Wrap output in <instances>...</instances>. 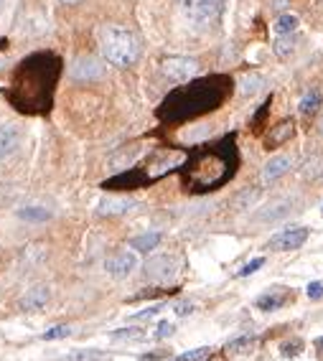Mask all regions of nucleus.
Instances as JSON below:
<instances>
[{
	"label": "nucleus",
	"instance_id": "1",
	"mask_svg": "<svg viewBox=\"0 0 323 361\" xmlns=\"http://www.w3.org/2000/svg\"><path fill=\"white\" fill-rule=\"evenodd\" d=\"M100 46H102L104 59L115 66H130L140 56V44L127 28L120 26H104L100 33Z\"/></svg>",
	"mask_w": 323,
	"mask_h": 361
},
{
	"label": "nucleus",
	"instance_id": "2",
	"mask_svg": "<svg viewBox=\"0 0 323 361\" xmlns=\"http://www.w3.org/2000/svg\"><path fill=\"white\" fill-rule=\"evenodd\" d=\"M227 0H181L183 16L194 26H209L221 16Z\"/></svg>",
	"mask_w": 323,
	"mask_h": 361
},
{
	"label": "nucleus",
	"instance_id": "3",
	"mask_svg": "<svg viewBox=\"0 0 323 361\" xmlns=\"http://www.w3.org/2000/svg\"><path fill=\"white\" fill-rule=\"evenodd\" d=\"M178 272V259L174 254H156L145 262V277L153 283H168Z\"/></svg>",
	"mask_w": 323,
	"mask_h": 361
},
{
	"label": "nucleus",
	"instance_id": "4",
	"mask_svg": "<svg viewBox=\"0 0 323 361\" xmlns=\"http://www.w3.org/2000/svg\"><path fill=\"white\" fill-rule=\"evenodd\" d=\"M163 71L174 82H189L191 77H196L199 64L194 59H189V56H168L163 62Z\"/></svg>",
	"mask_w": 323,
	"mask_h": 361
},
{
	"label": "nucleus",
	"instance_id": "5",
	"mask_svg": "<svg viewBox=\"0 0 323 361\" xmlns=\"http://www.w3.org/2000/svg\"><path fill=\"white\" fill-rule=\"evenodd\" d=\"M308 232L306 227H293V229H285V232H280V234H275L273 239L268 242L270 250L275 252H290V250H298V247H303L308 239Z\"/></svg>",
	"mask_w": 323,
	"mask_h": 361
},
{
	"label": "nucleus",
	"instance_id": "6",
	"mask_svg": "<svg viewBox=\"0 0 323 361\" xmlns=\"http://www.w3.org/2000/svg\"><path fill=\"white\" fill-rule=\"evenodd\" d=\"M135 267H138V254L135 252H115L112 257H107V262H104V270L110 272L112 277H127L135 272Z\"/></svg>",
	"mask_w": 323,
	"mask_h": 361
},
{
	"label": "nucleus",
	"instance_id": "7",
	"mask_svg": "<svg viewBox=\"0 0 323 361\" xmlns=\"http://www.w3.org/2000/svg\"><path fill=\"white\" fill-rule=\"evenodd\" d=\"M104 74V66L97 59H92V56H82V59H77L74 62V66H71V77L74 79H100Z\"/></svg>",
	"mask_w": 323,
	"mask_h": 361
},
{
	"label": "nucleus",
	"instance_id": "8",
	"mask_svg": "<svg viewBox=\"0 0 323 361\" xmlns=\"http://www.w3.org/2000/svg\"><path fill=\"white\" fill-rule=\"evenodd\" d=\"M288 171H290V158L275 156L265 163V168H262V173H260V180L268 186V183H275V180L280 178V176H285Z\"/></svg>",
	"mask_w": 323,
	"mask_h": 361
},
{
	"label": "nucleus",
	"instance_id": "9",
	"mask_svg": "<svg viewBox=\"0 0 323 361\" xmlns=\"http://www.w3.org/2000/svg\"><path fill=\"white\" fill-rule=\"evenodd\" d=\"M21 145V135H18L16 127L10 125H0V160L10 158Z\"/></svg>",
	"mask_w": 323,
	"mask_h": 361
},
{
	"label": "nucleus",
	"instance_id": "10",
	"mask_svg": "<svg viewBox=\"0 0 323 361\" xmlns=\"http://www.w3.org/2000/svg\"><path fill=\"white\" fill-rule=\"evenodd\" d=\"M46 303H48V288L36 285V288H31V290L24 295L21 308H24V311H39V308H44Z\"/></svg>",
	"mask_w": 323,
	"mask_h": 361
},
{
	"label": "nucleus",
	"instance_id": "11",
	"mask_svg": "<svg viewBox=\"0 0 323 361\" xmlns=\"http://www.w3.org/2000/svg\"><path fill=\"white\" fill-rule=\"evenodd\" d=\"M288 298H290V293L285 290V288H275V290H270L257 298V308L260 311H277Z\"/></svg>",
	"mask_w": 323,
	"mask_h": 361
},
{
	"label": "nucleus",
	"instance_id": "12",
	"mask_svg": "<svg viewBox=\"0 0 323 361\" xmlns=\"http://www.w3.org/2000/svg\"><path fill=\"white\" fill-rule=\"evenodd\" d=\"M265 84V77H262L260 71H252V74H245V77L239 79V95L242 97H252L257 95Z\"/></svg>",
	"mask_w": 323,
	"mask_h": 361
},
{
	"label": "nucleus",
	"instance_id": "13",
	"mask_svg": "<svg viewBox=\"0 0 323 361\" xmlns=\"http://www.w3.org/2000/svg\"><path fill=\"white\" fill-rule=\"evenodd\" d=\"M130 209H133V201H127V198H104L100 204V214H104V216H118Z\"/></svg>",
	"mask_w": 323,
	"mask_h": 361
},
{
	"label": "nucleus",
	"instance_id": "14",
	"mask_svg": "<svg viewBox=\"0 0 323 361\" xmlns=\"http://www.w3.org/2000/svg\"><path fill=\"white\" fill-rule=\"evenodd\" d=\"M298 16H293V13H283V16H277V21L273 24V31L275 36H290V33L298 31Z\"/></svg>",
	"mask_w": 323,
	"mask_h": 361
},
{
	"label": "nucleus",
	"instance_id": "15",
	"mask_svg": "<svg viewBox=\"0 0 323 361\" xmlns=\"http://www.w3.org/2000/svg\"><path fill=\"white\" fill-rule=\"evenodd\" d=\"M160 239H163L160 232H148V234H140V237H135V239H130V247L138 252H150L160 244Z\"/></svg>",
	"mask_w": 323,
	"mask_h": 361
},
{
	"label": "nucleus",
	"instance_id": "16",
	"mask_svg": "<svg viewBox=\"0 0 323 361\" xmlns=\"http://www.w3.org/2000/svg\"><path fill=\"white\" fill-rule=\"evenodd\" d=\"M18 216L26 221H46L51 219V212H46L44 206H26V209L18 212Z\"/></svg>",
	"mask_w": 323,
	"mask_h": 361
},
{
	"label": "nucleus",
	"instance_id": "17",
	"mask_svg": "<svg viewBox=\"0 0 323 361\" xmlns=\"http://www.w3.org/2000/svg\"><path fill=\"white\" fill-rule=\"evenodd\" d=\"M104 359H107V353L97 351V349H82V351L66 356V361H104Z\"/></svg>",
	"mask_w": 323,
	"mask_h": 361
},
{
	"label": "nucleus",
	"instance_id": "18",
	"mask_svg": "<svg viewBox=\"0 0 323 361\" xmlns=\"http://www.w3.org/2000/svg\"><path fill=\"white\" fill-rule=\"evenodd\" d=\"M318 104H321V92H308L303 100H300V112L303 115H313L315 110H318Z\"/></svg>",
	"mask_w": 323,
	"mask_h": 361
},
{
	"label": "nucleus",
	"instance_id": "19",
	"mask_svg": "<svg viewBox=\"0 0 323 361\" xmlns=\"http://www.w3.org/2000/svg\"><path fill=\"white\" fill-rule=\"evenodd\" d=\"M212 359V349L209 346H201V349H194V351L181 353L176 361H209Z\"/></svg>",
	"mask_w": 323,
	"mask_h": 361
},
{
	"label": "nucleus",
	"instance_id": "20",
	"mask_svg": "<svg viewBox=\"0 0 323 361\" xmlns=\"http://www.w3.org/2000/svg\"><path fill=\"white\" fill-rule=\"evenodd\" d=\"M290 135H293V122H283V127H277L275 133H273V135L268 138V145H270V148H275L277 142L288 140Z\"/></svg>",
	"mask_w": 323,
	"mask_h": 361
},
{
	"label": "nucleus",
	"instance_id": "21",
	"mask_svg": "<svg viewBox=\"0 0 323 361\" xmlns=\"http://www.w3.org/2000/svg\"><path fill=\"white\" fill-rule=\"evenodd\" d=\"M112 338H115V341H140V338H145V331L142 328H120L112 333Z\"/></svg>",
	"mask_w": 323,
	"mask_h": 361
},
{
	"label": "nucleus",
	"instance_id": "22",
	"mask_svg": "<svg viewBox=\"0 0 323 361\" xmlns=\"http://www.w3.org/2000/svg\"><path fill=\"white\" fill-rule=\"evenodd\" d=\"M293 48H295V41H293V36H277V41H275V51H277V56H288V54H293Z\"/></svg>",
	"mask_w": 323,
	"mask_h": 361
},
{
	"label": "nucleus",
	"instance_id": "23",
	"mask_svg": "<svg viewBox=\"0 0 323 361\" xmlns=\"http://www.w3.org/2000/svg\"><path fill=\"white\" fill-rule=\"evenodd\" d=\"M66 336H71L69 326H54L51 331L44 333V341H56V338H66Z\"/></svg>",
	"mask_w": 323,
	"mask_h": 361
},
{
	"label": "nucleus",
	"instance_id": "24",
	"mask_svg": "<svg viewBox=\"0 0 323 361\" xmlns=\"http://www.w3.org/2000/svg\"><path fill=\"white\" fill-rule=\"evenodd\" d=\"M262 265H265V257H257V259H252V262H247V265L242 267V270H239V272H237V275H239V277L252 275V272H257V270H260Z\"/></svg>",
	"mask_w": 323,
	"mask_h": 361
},
{
	"label": "nucleus",
	"instance_id": "25",
	"mask_svg": "<svg viewBox=\"0 0 323 361\" xmlns=\"http://www.w3.org/2000/svg\"><path fill=\"white\" fill-rule=\"evenodd\" d=\"M174 331H176V326H174V323H168V321L158 323L156 338H168V336H174Z\"/></svg>",
	"mask_w": 323,
	"mask_h": 361
},
{
	"label": "nucleus",
	"instance_id": "26",
	"mask_svg": "<svg viewBox=\"0 0 323 361\" xmlns=\"http://www.w3.org/2000/svg\"><path fill=\"white\" fill-rule=\"evenodd\" d=\"M252 341H255V336H242V338H237V341L227 344V351H239V349H245V346H250Z\"/></svg>",
	"mask_w": 323,
	"mask_h": 361
},
{
	"label": "nucleus",
	"instance_id": "27",
	"mask_svg": "<svg viewBox=\"0 0 323 361\" xmlns=\"http://www.w3.org/2000/svg\"><path fill=\"white\" fill-rule=\"evenodd\" d=\"M306 293H308V298L311 300H321L323 298V283H311Z\"/></svg>",
	"mask_w": 323,
	"mask_h": 361
},
{
	"label": "nucleus",
	"instance_id": "28",
	"mask_svg": "<svg viewBox=\"0 0 323 361\" xmlns=\"http://www.w3.org/2000/svg\"><path fill=\"white\" fill-rule=\"evenodd\" d=\"M295 353H300V344H298V341H293V344H285L283 346V356H295Z\"/></svg>",
	"mask_w": 323,
	"mask_h": 361
},
{
	"label": "nucleus",
	"instance_id": "29",
	"mask_svg": "<svg viewBox=\"0 0 323 361\" xmlns=\"http://www.w3.org/2000/svg\"><path fill=\"white\" fill-rule=\"evenodd\" d=\"M158 311H160V308H148V311H140V313H135L133 318H135V321H140V318H153Z\"/></svg>",
	"mask_w": 323,
	"mask_h": 361
},
{
	"label": "nucleus",
	"instance_id": "30",
	"mask_svg": "<svg viewBox=\"0 0 323 361\" xmlns=\"http://www.w3.org/2000/svg\"><path fill=\"white\" fill-rule=\"evenodd\" d=\"M176 313L189 315V313H194V306H191V303H178V306H176Z\"/></svg>",
	"mask_w": 323,
	"mask_h": 361
},
{
	"label": "nucleus",
	"instance_id": "31",
	"mask_svg": "<svg viewBox=\"0 0 323 361\" xmlns=\"http://www.w3.org/2000/svg\"><path fill=\"white\" fill-rule=\"evenodd\" d=\"M62 3H66V6H77V3H82V0H62Z\"/></svg>",
	"mask_w": 323,
	"mask_h": 361
},
{
	"label": "nucleus",
	"instance_id": "32",
	"mask_svg": "<svg viewBox=\"0 0 323 361\" xmlns=\"http://www.w3.org/2000/svg\"><path fill=\"white\" fill-rule=\"evenodd\" d=\"M3 8H6V0H0V13H3Z\"/></svg>",
	"mask_w": 323,
	"mask_h": 361
},
{
	"label": "nucleus",
	"instance_id": "33",
	"mask_svg": "<svg viewBox=\"0 0 323 361\" xmlns=\"http://www.w3.org/2000/svg\"><path fill=\"white\" fill-rule=\"evenodd\" d=\"M318 346H321V349H323V338H318Z\"/></svg>",
	"mask_w": 323,
	"mask_h": 361
},
{
	"label": "nucleus",
	"instance_id": "34",
	"mask_svg": "<svg viewBox=\"0 0 323 361\" xmlns=\"http://www.w3.org/2000/svg\"><path fill=\"white\" fill-rule=\"evenodd\" d=\"M321 130H323V120H321Z\"/></svg>",
	"mask_w": 323,
	"mask_h": 361
},
{
	"label": "nucleus",
	"instance_id": "35",
	"mask_svg": "<svg viewBox=\"0 0 323 361\" xmlns=\"http://www.w3.org/2000/svg\"><path fill=\"white\" fill-rule=\"evenodd\" d=\"M0 66H3V59H0Z\"/></svg>",
	"mask_w": 323,
	"mask_h": 361
}]
</instances>
